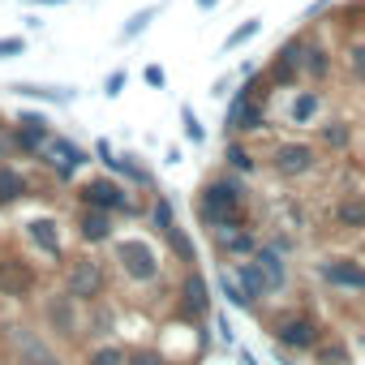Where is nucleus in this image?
I'll return each instance as SVG.
<instances>
[{"mask_svg": "<svg viewBox=\"0 0 365 365\" xmlns=\"http://www.w3.org/2000/svg\"><path fill=\"white\" fill-rule=\"evenodd\" d=\"M163 241H168V245H172V250L180 254V262H185V267H194V262H198V245L190 241V232L180 228V224H172V228L163 232Z\"/></svg>", "mask_w": 365, "mask_h": 365, "instance_id": "cd10ccee", "label": "nucleus"}, {"mask_svg": "<svg viewBox=\"0 0 365 365\" xmlns=\"http://www.w3.org/2000/svg\"><path fill=\"white\" fill-rule=\"evenodd\" d=\"M331 5H335V0H314V5L305 9V22H314V18H322V14H327Z\"/></svg>", "mask_w": 365, "mask_h": 365, "instance_id": "37998d69", "label": "nucleus"}, {"mask_svg": "<svg viewBox=\"0 0 365 365\" xmlns=\"http://www.w3.org/2000/svg\"><path fill=\"white\" fill-rule=\"evenodd\" d=\"M237 78H241V73H224V78L211 86V99H228V95H232V86H237Z\"/></svg>", "mask_w": 365, "mask_h": 365, "instance_id": "a19ab883", "label": "nucleus"}, {"mask_svg": "<svg viewBox=\"0 0 365 365\" xmlns=\"http://www.w3.org/2000/svg\"><path fill=\"white\" fill-rule=\"evenodd\" d=\"M5 348L14 365H65L61 348L31 322H5Z\"/></svg>", "mask_w": 365, "mask_h": 365, "instance_id": "39448f33", "label": "nucleus"}, {"mask_svg": "<svg viewBox=\"0 0 365 365\" xmlns=\"http://www.w3.org/2000/svg\"><path fill=\"white\" fill-rule=\"evenodd\" d=\"M142 78H146V82H150L155 91H163V82H168V73H163V65H146V69H142Z\"/></svg>", "mask_w": 365, "mask_h": 365, "instance_id": "79ce46f5", "label": "nucleus"}, {"mask_svg": "<svg viewBox=\"0 0 365 365\" xmlns=\"http://www.w3.org/2000/svg\"><path fill=\"white\" fill-rule=\"evenodd\" d=\"M314 133H318V142H322L327 150H348V146H352V125H348V120H339V116L318 120V125H314Z\"/></svg>", "mask_w": 365, "mask_h": 365, "instance_id": "5701e85b", "label": "nucleus"}, {"mask_svg": "<svg viewBox=\"0 0 365 365\" xmlns=\"http://www.w3.org/2000/svg\"><path fill=\"white\" fill-rule=\"evenodd\" d=\"M61 288L78 301V305H95L108 288V267L95 258V254H73L65 258V271H61Z\"/></svg>", "mask_w": 365, "mask_h": 365, "instance_id": "423d86ee", "label": "nucleus"}, {"mask_svg": "<svg viewBox=\"0 0 365 365\" xmlns=\"http://www.w3.org/2000/svg\"><path fill=\"white\" fill-rule=\"evenodd\" d=\"M331 65H335V61H331V48L318 43V39H314V43L305 39V48H301V78H309L314 86H322V82L331 78Z\"/></svg>", "mask_w": 365, "mask_h": 365, "instance_id": "412c9836", "label": "nucleus"}, {"mask_svg": "<svg viewBox=\"0 0 365 365\" xmlns=\"http://www.w3.org/2000/svg\"><path fill=\"white\" fill-rule=\"evenodd\" d=\"M215 284H220V292H224V301H228L232 309H245V314H254V309H250V301H245V292H241V288H237V279L228 275V267L215 275Z\"/></svg>", "mask_w": 365, "mask_h": 365, "instance_id": "2f4dec72", "label": "nucleus"}, {"mask_svg": "<svg viewBox=\"0 0 365 365\" xmlns=\"http://www.w3.org/2000/svg\"><path fill=\"white\" fill-rule=\"evenodd\" d=\"M9 155H14L9 150V138H5V129H0V163H9Z\"/></svg>", "mask_w": 365, "mask_h": 365, "instance_id": "a18cd8bd", "label": "nucleus"}, {"mask_svg": "<svg viewBox=\"0 0 365 365\" xmlns=\"http://www.w3.org/2000/svg\"><path fill=\"white\" fill-rule=\"evenodd\" d=\"M125 365H168V356L159 348H133L125 352Z\"/></svg>", "mask_w": 365, "mask_h": 365, "instance_id": "4c0bfd02", "label": "nucleus"}, {"mask_svg": "<svg viewBox=\"0 0 365 365\" xmlns=\"http://www.w3.org/2000/svg\"><path fill=\"white\" fill-rule=\"evenodd\" d=\"M254 262H258V271H262V279H267V292H271V297H284V292L292 288V262H288V254H284L275 241H258Z\"/></svg>", "mask_w": 365, "mask_h": 365, "instance_id": "ddd939ff", "label": "nucleus"}, {"mask_svg": "<svg viewBox=\"0 0 365 365\" xmlns=\"http://www.w3.org/2000/svg\"><path fill=\"white\" fill-rule=\"evenodd\" d=\"M22 237L31 241V250H35L39 258H48V262H65V228H61L56 215H48V211L26 215V220H22Z\"/></svg>", "mask_w": 365, "mask_h": 365, "instance_id": "f8f14e48", "label": "nucleus"}, {"mask_svg": "<svg viewBox=\"0 0 365 365\" xmlns=\"http://www.w3.org/2000/svg\"><path fill=\"white\" fill-rule=\"evenodd\" d=\"M112 262H116V271L133 284V288H146V284H155L159 275H163V254H159V245L150 241V237H142V232H129V237H112Z\"/></svg>", "mask_w": 365, "mask_h": 365, "instance_id": "f03ea898", "label": "nucleus"}, {"mask_svg": "<svg viewBox=\"0 0 365 365\" xmlns=\"http://www.w3.org/2000/svg\"><path fill=\"white\" fill-rule=\"evenodd\" d=\"M220 5V0H198V9H215Z\"/></svg>", "mask_w": 365, "mask_h": 365, "instance_id": "09e8293b", "label": "nucleus"}, {"mask_svg": "<svg viewBox=\"0 0 365 365\" xmlns=\"http://www.w3.org/2000/svg\"><path fill=\"white\" fill-rule=\"evenodd\" d=\"M356 258L365 262V232H361V241H356Z\"/></svg>", "mask_w": 365, "mask_h": 365, "instance_id": "de8ad7c7", "label": "nucleus"}, {"mask_svg": "<svg viewBox=\"0 0 365 365\" xmlns=\"http://www.w3.org/2000/svg\"><path fill=\"white\" fill-rule=\"evenodd\" d=\"M271 339L284 352H314L322 344V322L305 309H284L271 318Z\"/></svg>", "mask_w": 365, "mask_h": 365, "instance_id": "0eeeda50", "label": "nucleus"}, {"mask_svg": "<svg viewBox=\"0 0 365 365\" xmlns=\"http://www.w3.org/2000/svg\"><path fill=\"white\" fill-rule=\"evenodd\" d=\"M335 224L348 232H365V194H344L335 202Z\"/></svg>", "mask_w": 365, "mask_h": 365, "instance_id": "4be33fe9", "label": "nucleus"}, {"mask_svg": "<svg viewBox=\"0 0 365 365\" xmlns=\"http://www.w3.org/2000/svg\"><path fill=\"white\" fill-rule=\"evenodd\" d=\"M176 318H185V322L211 318V279L198 267H185V275L176 284Z\"/></svg>", "mask_w": 365, "mask_h": 365, "instance_id": "9b49d317", "label": "nucleus"}, {"mask_svg": "<svg viewBox=\"0 0 365 365\" xmlns=\"http://www.w3.org/2000/svg\"><path fill=\"white\" fill-rule=\"evenodd\" d=\"M116 327V314H112V305H103V297L95 301V305H86V327H82V335H108Z\"/></svg>", "mask_w": 365, "mask_h": 365, "instance_id": "bb28decb", "label": "nucleus"}, {"mask_svg": "<svg viewBox=\"0 0 365 365\" xmlns=\"http://www.w3.org/2000/svg\"><path fill=\"white\" fill-rule=\"evenodd\" d=\"M39 284V271L26 262V258H0V292L14 297V301H26Z\"/></svg>", "mask_w": 365, "mask_h": 365, "instance_id": "f3484780", "label": "nucleus"}, {"mask_svg": "<svg viewBox=\"0 0 365 365\" xmlns=\"http://www.w3.org/2000/svg\"><path fill=\"white\" fill-rule=\"evenodd\" d=\"M314 275L335 297H365V262L356 254H322L314 262Z\"/></svg>", "mask_w": 365, "mask_h": 365, "instance_id": "6e6552de", "label": "nucleus"}, {"mask_svg": "<svg viewBox=\"0 0 365 365\" xmlns=\"http://www.w3.org/2000/svg\"><path fill=\"white\" fill-rule=\"evenodd\" d=\"M215 327H220V339H224V344H232V339H237V335H232V327H228V318H224V314H215Z\"/></svg>", "mask_w": 365, "mask_h": 365, "instance_id": "c03bdc74", "label": "nucleus"}, {"mask_svg": "<svg viewBox=\"0 0 365 365\" xmlns=\"http://www.w3.org/2000/svg\"><path fill=\"white\" fill-rule=\"evenodd\" d=\"M224 163H228V172H237V176H250V172H258V155L241 142V138H232L228 146H224Z\"/></svg>", "mask_w": 365, "mask_h": 365, "instance_id": "393cba45", "label": "nucleus"}, {"mask_svg": "<svg viewBox=\"0 0 365 365\" xmlns=\"http://www.w3.org/2000/svg\"><path fill=\"white\" fill-rule=\"evenodd\" d=\"M14 95H22V99H39V103H69L78 91H69V86H39V82H14L9 86Z\"/></svg>", "mask_w": 365, "mask_h": 365, "instance_id": "b1692460", "label": "nucleus"}, {"mask_svg": "<svg viewBox=\"0 0 365 365\" xmlns=\"http://www.w3.org/2000/svg\"><path fill=\"white\" fill-rule=\"evenodd\" d=\"M322 112H327V95H322L318 86H292V95L284 99V120L297 125V129L318 125Z\"/></svg>", "mask_w": 365, "mask_h": 365, "instance_id": "2eb2a0df", "label": "nucleus"}, {"mask_svg": "<svg viewBox=\"0 0 365 365\" xmlns=\"http://www.w3.org/2000/svg\"><path fill=\"white\" fill-rule=\"evenodd\" d=\"M73 194H78V207H95V211H112V215H133V220L146 215V207L133 202V194H129L125 180L120 176H108V172L82 180Z\"/></svg>", "mask_w": 365, "mask_h": 365, "instance_id": "7ed1b4c3", "label": "nucleus"}, {"mask_svg": "<svg viewBox=\"0 0 365 365\" xmlns=\"http://www.w3.org/2000/svg\"><path fill=\"white\" fill-rule=\"evenodd\" d=\"M211 245L220 250V258H232V262H241V258H254V250H258V232H254L250 224L215 228V232H211Z\"/></svg>", "mask_w": 365, "mask_h": 365, "instance_id": "a211bd4d", "label": "nucleus"}, {"mask_svg": "<svg viewBox=\"0 0 365 365\" xmlns=\"http://www.w3.org/2000/svg\"><path fill=\"white\" fill-rule=\"evenodd\" d=\"M39 5H65V0H39Z\"/></svg>", "mask_w": 365, "mask_h": 365, "instance_id": "8fccbe9b", "label": "nucleus"}, {"mask_svg": "<svg viewBox=\"0 0 365 365\" xmlns=\"http://www.w3.org/2000/svg\"><path fill=\"white\" fill-rule=\"evenodd\" d=\"M26 52V39L22 35H9V39H0V61H9V56H22Z\"/></svg>", "mask_w": 365, "mask_h": 365, "instance_id": "ea45409f", "label": "nucleus"}, {"mask_svg": "<svg viewBox=\"0 0 365 365\" xmlns=\"http://www.w3.org/2000/svg\"><path fill=\"white\" fill-rule=\"evenodd\" d=\"M198 224L207 232L215 228H232V224H245V180L237 172H224V176H211L207 185L198 190Z\"/></svg>", "mask_w": 365, "mask_h": 365, "instance_id": "f257e3e1", "label": "nucleus"}, {"mask_svg": "<svg viewBox=\"0 0 365 365\" xmlns=\"http://www.w3.org/2000/svg\"><path fill=\"white\" fill-rule=\"evenodd\" d=\"M73 232H78V241H82V245L103 250V245H112V237H116V215H112V211L82 207V211H78V220H73Z\"/></svg>", "mask_w": 365, "mask_h": 365, "instance_id": "dca6fc26", "label": "nucleus"}, {"mask_svg": "<svg viewBox=\"0 0 365 365\" xmlns=\"http://www.w3.org/2000/svg\"><path fill=\"white\" fill-rule=\"evenodd\" d=\"M56 180H61V185H73V176L91 163V150L86 146H78L73 138H65V133H52L43 146H39V155H35Z\"/></svg>", "mask_w": 365, "mask_h": 365, "instance_id": "9d476101", "label": "nucleus"}, {"mask_svg": "<svg viewBox=\"0 0 365 365\" xmlns=\"http://www.w3.org/2000/svg\"><path fill=\"white\" fill-rule=\"evenodd\" d=\"M314 361H318V365H348V361H352V348H348L344 339H322V344L314 348Z\"/></svg>", "mask_w": 365, "mask_h": 365, "instance_id": "c85d7f7f", "label": "nucleus"}, {"mask_svg": "<svg viewBox=\"0 0 365 365\" xmlns=\"http://www.w3.org/2000/svg\"><path fill=\"white\" fill-rule=\"evenodd\" d=\"M258 31H262V18H250V22H241V26H237V31H232V35H228V39L220 43V52L228 56V52H237V48H245L250 39H258Z\"/></svg>", "mask_w": 365, "mask_h": 365, "instance_id": "c756f323", "label": "nucleus"}, {"mask_svg": "<svg viewBox=\"0 0 365 365\" xmlns=\"http://www.w3.org/2000/svg\"><path fill=\"white\" fill-rule=\"evenodd\" d=\"M5 138H9V150H22V155H39V146H43V142H39L31 129H22V125H9Z\"/></svg>", "mask_w": 365, "mask_h": 365, "instance_id": "7c9ffc66", "label": "nucleus"}, {"mask_svg": "<svg viewBox=\"0 0 365 365\" xmlns=\"http://www.w3.org/2000/svg\"><path fill=\"white\" fill-rule=\"evenodd\" d=\"M301 48H305V39H301V35H292V39H284V43L271 52V65H267L271 86L292 91V86L301 82Z\"/></svg>", "mask_w": 365, "mask_h": 365, "instance_id": "4468645a", "label": "nucleus"}, {"mask_svg": "<svg viewBox=\"0 0 365 365\" xmlns=\"http://www.w3.org/2000/svg\"><path fill=\"white\" fill-rule=\"evenodd\" d=\"M146 224H150L159 237L176 224V211H172V198H168V194H159V190H155V198H150V207H146Z\"/></svg>", "mask_w": 365, "mask_h": 365, "instance_id": "a878e982", "label": "nucleus"}, {"mask_svg": "<svg viewBox=\"0 0 365 365\" xmlns=\"http://www.w3.org/2000/svg\"><path fill=\"white\" fill-rule=\"evenodd\" d=\"M180 129H185V138H190L194 146L207 142V129H202V120H198V112H194L190 103H180Z\"/></svg>", "mask_w": 365, "mask_h": 365, "instance_id": "e433bc0d", "label": "nucleus"}, {"mask_svg": "<svg viewBox=\"0 0 365 365\" xmlns=\"http://www.w3.org/2000/svg\"><path fill=\"white\" fill-rule=\"evenodd\" d=\"M241 365H258V361H254V352H245V348H241Z\"/></svg>", "mask_w": 365, "mask_h": 365, "instance_id": "49530a36", "label": "nucleus"}, {"mask_svg": "<svg viewBox=\"0 0 365 365\" xmlns=\"http://www.w3.org/2000/svg\"><path fill=\"white\" fill-rule=\"evenodd\" d=\"M31 198V176L18 168V163H0V207H18Z\"/></svg>", "mask_w": 365, "mask_h": 365, "instance_id": "aec40b11", "label": "nucleus"}, {"mask_svg": "<svg viewBox=\"0 0 365 365\" xmlns=\"http://www.w3.org/2000/svg\"><path fill=\"white\" fill-rule=\"evenodd\" d=\"M318 159L322 155H318V146L309 138H279L271 146V155H267V163H271V172L279 180H305L318 168Z\"/></svg>", "mask_w": 365, "mask_h": 365, "instance_id": "1a4fd4ad", "label": "nucleus"}, {"mask_svg": "<svg viewBox=\"0 0 365 365\" xmlns=\"http://www.w3.org/2000/svg\"><path fill=\"white\" fill-rule=\"evenodd\" d=\"M228 275L237 279V288L245 292V301H250V309L258 314L267 301H271V292H267V279H262V271H258V262L254 258H241V262H232L228 267Z\"/></svg>", "mask_w": 365, "mask_h": 365, "instance_id": "6ab92c4d", "label": "nucleus"}, {"mask_svg": "<svg viewBox=\"0 0 365 365\" xmlns=\"http://www.w3.org/2000/svg\"><path fill=\"white\" fill-rule=\"evenodd\" d=\"M155 14H159V5H146V9H138V14H133V18H129L125 26H120V43L138 39V35H142V31L150 26V18H155Z\"/></svg>", "mask_w": 365, "mask_h": 365, "instance_id": "f704fd0d", "label": "nucleus"}, {"mask_svg": "<svg viewBox=\"0 0 365 365\" xmlns=\"http://www.w3.org/2000/svg\"><path fill=\"white\" fill-rule=\"evenodd\" d=\"M86 365H125V348L120 344H95L91 352H86Z\"/></svg>", "mask_w": 365, "mask_h": 365, "instance_id": "72a5a7b5", "label": "nucleus"}, {"mask_svg": "<svg viewBox=\"0 0 365 365\" xmlns=\"http://www.w3.org/2000/svg\"><path fill=\"white\" fill-rule=\"evenodd\" d=\"M14 125H22V129H31V133H35L39 142H48V138L56 133V129H52V120H48L43 112H18V120H14Z\"/></svg>", "mask_w": 365, "mask_h": 365, "instance_id": "c9c22d12", "label": "nucleus"}, {"mask_svg": "<svg viewBox=\"0 0 365 365\" xmlns=\"http://www.w3.org/2000/svg\"><path fill=\"white\" fill-rule=\"evenodd\" d=\"M125 82H129V73H125V69H112V73L103 78V95H108V99H116V95L125 91Z\"/></svg>", "mask_w": 365, "mask_h": 365, "instance_id": "58836bf2", "label": "nucleus"}, {"mask_svg": "<svg viewBox=\"0 0 365 365\" xmlns=\"http://www.w3.org/2000/svg\"><path fill=\"white\" fill-rule=\"evenodd\" d=\"M39 322H43V331H48L52 339L73 344V339H82L86 305H78L65 288H52V292H43V297H39Z\"/></svg>", "mask_w": 365, "mask_h": 365, "instance_id": "20e7f679", "label": "nucleus"}, {"mask_svg": "<svg viewBox=\"0 0 365 365\" xmlns=\"http://www.w3.org/2000/svg\"><path fill=\"white\" fill-rule=\"evenodd\" d=\"M344 65H348V78L352 82H365V39H352L344 48Z\"/></svg>", "mask_w": 365, "mask_h": 365, "instance_id": "473e14b6", "label": "nucleus"}]
</instances>
